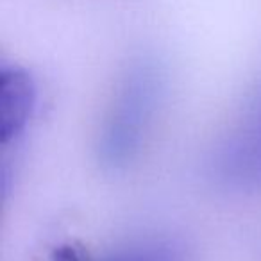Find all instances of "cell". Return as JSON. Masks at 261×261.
I'll use <instances>...</instances> for the list:
<instances>
[{"instance_id": "obj_1", "label": "cell", "mask_w": 261, "mask_h": 261, "mask_svg": "<svg viewBox=\"0 0 261 261\" xmlns=\"http://www.w3.org/2000/svg\"><path fill=\"white\" fill-rule=\"evenodd\" d=\"M36 104V88L27 72L4 66L0 75V133L2 142L16 138L27 125Z\"/></svg>"}, {"instance_id": "obj_2", "label": "cell", "mask_w": 261, "mask_h": 261, "mask_svg": "<svg viewBox=\"0 0 261 261\" xmlns=\"http://www.w3.org/2000/svg\"><path fill=\"white\" fill-rule=\"evenodd\" d=\"M104 261H182V254L172 243L156 242L123 250Z\"/></svg>"}, {"instance_id": "obj_3", "label": "cell", "mask_w": 261, "mask_h": 261, "mask_svg": "<svg viewBox=\"0 0 261 261\" xmlns=\"http://www.w3.org/2000/svg\"><path fill=\"white\" fill-rule=\"evenodd\" d=\"M50 261H83L81 256L75 252V249L72 247H63V249L56 250V254L52 256Z\"/></svg>"}]
</instances>
